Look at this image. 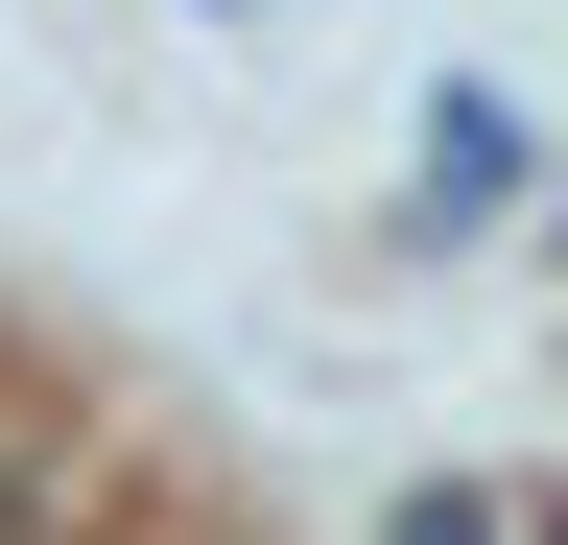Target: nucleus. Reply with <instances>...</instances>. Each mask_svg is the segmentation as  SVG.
I'll use <instances>...</instances> for the list:
<instances>
[{
	"instance_id": "obj_1",
	"label": "nucleus",
	"mask_w": 568,
	"mask_h": 545,
	"mask_svg": "<svg viewBox=\"0 0 568 545\" xmlns=\"http://www.w3.org/2000/svg\"><path fill=\"white\" fill-rule=\"evenodd\" d=\"M213 24H261V0H213Z\"/></svg>"
}]
</instances>
